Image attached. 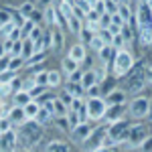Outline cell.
Masks as SVG:
<instances>
[{
  "label": "cell",
  "instance_id": "1",
  "mask_svg": "<svg viewBox=\"0 0 152 152\" xmlns=\"http://www.w3.org/2000/svg\"><path fill=\"white\" fill-rule=\"evenodd\" d=\"M45 138V130L41 124H37L35 120H26L23 126H18L16 130V140L23 148H28L33 150L35 146H39Z\"/></svg>",
  "mask_w": 152,
  "mask_h": 152
},
{
  "label": "cell",
  "instance_id": "2",
  "mask_svg": "<svg viewBox=\"0 0 152 152\" xmlns=\"http://www.w3.org/2000/svg\"><path fill=\"white\" fill-rule=\"evenodd\" d=\"M146 85V69L142 65H134L132 69L124 75V91L126 94H140Z\"/></svg>",
  "mask_w": 152,
  "mask_h": 152
},
{
  "label": "cell",
  "instance_id": "3",
  "mask_svg": "<svg viewBox=\"0 0 152 152\" xmlns=\"http://www.w3.org/2000/svg\"><path fill=\"white\" fill-rule=\"evenodd\" d=\"M134 65H136L134 55L130 53L128 49H120V51H116V55L112 59V65H110L112 67V75L114 77H124Z\"/></svg>",
  "mask_w": 152,
  "mask_h": 152
},
{
  "label": "cell",
  "instance_id": "4",
  "mask_svg": "<svg viewBox=\"0 0 152 152\" xmlns=\"http://www.w3.org/2000/svg\"><path fill=\"white\" fill-rule=\"evenodd\" d=\"M150 134H152V132H150V128H148L146 124H134V126H130V128H128V132H126V136H124L122 144L128 146V148H140L142 142L146 140Z\"/></svg>",
  "mask_w": 152,
  "mask_h": 152
},
{
  "label": "cell",
  "instance_id": "5",
  "mask_svg": "<svg viewBox=\"0 0 152 152\" xmlns=\"http://www.w3.org/2000/svg\"><path fill=\"white\" fill-rule=\"evenodd\" d=\"M152 110V102L148 95H136L132 102L128 104V116L132 120H146Z\"/></svg>",
  "mask_w": 152,
  "mask_h": 152
},
{
  "label": "cell",
  "instance_id": "6",
  "mask_svg": "<svg viewBox=\"0 0 152 152\" xmlns=\"http://www.w3.org/2000/svg\"><path fill=\"white\" fill-rule=\"evenodd\" d=\"M105 110H107V104H105L104 97H99V95L87 97V102H85V114H87V120H94V122L104 120Z\"/></svg>",
  "mask_w": 152,
  "mask_h": 152
},
{
  "label": "cell",
  "instance_id": "7",
  "mask_svg": "<svg viewBox=\"0 0 152 152\" xmlns=\"http://www.w3.org/2000/svg\"><path fill=\"white\" fill-rule=\"evenodd\" d=\"M104 140H105V128H94L91 134L87 136V140L83 142V148L87 152H91L99 146H104Z\"/></svg>",
  "mask_w": 152,
  "mask_h": 152
},
{
  "label": "cell",
  "instance_id": "8",
  "mask_svg": "<svg viewBox=\"0 0 152 152\" xmlns=\"http://www.w3.org/2000/svg\"><path fill=\"white\" fill-rule=\"evenodd\" d=\"M136 24H138V28L152 26V8L148 6V2H144V0L138 4V10H136Z\"/></svg>",
  "mask_w": 152,
  "mask_h": 152
},
{
  "label": "cell",
  "instance_id": "9",
  "mask_svg": "<svg viewBox=\"0 0 152 152\" xmlns=\"http://www.w3.org/2000/svg\"><path fill=\"white\" fill-rule=\"evenodd\" d=\"M16 130H6L0 132V152H14L16 150Z\"/></svg>",
  "mask_w": 152,
  "mask_h": 152
},
{
  "label": "cell",
  "instance_id": "10",
  "mask_svg": "<svg viewBox=\"0 0 152 152\" xmlns=\"http://www.w3.org/2000/svg\"><path fill=\"white\" fill-rule=\"evenodd\" d=\"M91 126L87 124V122H81V124H77L75 128H71V140L75 142V144H83V142L87 140V136L91 134Z\"/></svg>",
  "mask_w": 152,
  "mask_h": 152
},
{
  "label": "cell",
  "instance_id": "11",
  "mask_svg": "<svg viewBox=\"0 0 152 152\" xmlns=\"http://www.w3.org/2000/svg\"><path fill=\"white\" fill-rule=\"evenodd\" d=\"M126 114H128V105H126V104L107 105L104 120H107V124H112V122H118V120H124V118H126Z\"/></svg>",
  "mask_w": 152,
  "mask_h": 152
},
{
  "label": "cell",
  "instance_id": "12",
  "mask_svg": "<svg viewBox=\"0 0 152 152\" xmlns=\"http://www.w3.org/2000/svg\"><path fill=\"white\" fill-rule=\"evenodd\" d=\"M126 97H128V94L124 89H110L104 99L107 105H120V104H126Z\"/></svg>",
  "mask_w": 152,
  "mask_h": 152
},
{
  "label": "cell",
  "instance_id": "13",
  "mask_svg": "<svg viewBox=\"0 0 152 152\" xmlns=\"http://www.w3.org/2000/svg\"><path fill=\"white\" fill-rule=\"evenodd\" d=\"M8 120L12 122V126H23L28 118L24 116V110L20 107V105H14V107L8 110Z\"/></svg>",
  "mask_w": 152,
  "mask_h": 152
},
{
  "label": "cell",
  "instance_id": "14",
  "mask_svg": "<svg viewBox=\"0 0 152 152\" xmlns=\"http://www.w3.org/2000/svg\"><path fill=\"white\" fill-rule=\"evenodd\" d=\"M97 55H99L102 65L107 69V67L112 65V59H114V55H116V49L112 47V45H104V49H99V51H97Z\"/></svg>",
  "mask_w": 152,
  "mask_h": 152
},
{
  "label": "cell",
  "instance_id": "15",
  "mask_svg": "<svg viewBox=\"0 0 152 152\" xmlns=\"http://www.w3.org/2000/svg\"><path fill=\"white\" fill-rule=\"evenodd\" d=\"M67 57H71L73 61H77V63H83V61L87 59L85 45H83V43H77V45H73V47L69 49V55H67Z\"/></svg>",
  "mask_w": 152,
  "mask_h": 152
},
{
  "label": "cell",
  "instance_id": "16",
  "mask_svg": "<svg viewBox=\"0 0 152 152\" xmlns=\"http://www.w3.org/2000/svg\"><path fill=\"white\" fill-rule=\"evenodd\" d=\"M97 83V75H95V69H87L81 73V79H79V85L83 87V91L85 89H89L91 85Z\"/></svg>",
  "mask_w": 152,
  "mask_h": 152
},
{
  "label": "cell",
  "instance_id": "17",
  "mask_svg": "<svg viewBox=\"0 0 152 152\" xmlns=\"http://www.w3.org/2000/svg\"><path fill=\"white\" fill-rule=\"evenodd\" d=\"M81 20H83V18H81V16H77L75 12H73V14H69V16L65 18V23H67V28H69L71 33H75V35H79V33L83 31Z\"/></svg>",
  "mask_w": 152,
  "mask_h": 152
},
{
  "label": "cell",
  "instance_id": "18",
  "mask_svg": "<svg viewBox=\"0 0 152 152\" xmlns=\"http://www.w3.org/2000/svg\"><path fill=\"white\" fill-rule=\"evenodd\" d=\"M53 118H55V114H53L49 107L41 105V110H39V114H37V118H35V122H37V124H41V126H47V124L53 122Z\"/></svg>",
  "mask_w": 152,
  "mask_h": 152
},
{
  "label": "cell",
  "instance_id": "19",
  "mask_svg": "<svg viewBox=\"0 0 152 152\" xmlns=\"http://www.w3.org/2000/svg\"><path fill=\"white\" fill-rule=\"evenodd\" d=\"M43 152H71V146L63 140H51Z\"/></svg>",
  "mask_w": 152,
  "mask_h": 152
},
{
  "label": "cell",
  "instance_id": "20",
  "mask_svg": "<svg viewBox=\"0 0 152 152\" xmlns=\"http://www.w3.org/2000/svg\"><path fill=\"white\" fill-rule=\"evenodd\" d=\"M79 69V63L77 61H73L71 57H65L63 61H61V73H65L67 77H69L73 71H77Z\"/></svg>",
  "mask_w": 152,
  "mask_h": 152
},
{
  "label": "cell",
  "instance_id": "21",
  "mask_svg": "<svg viewBox=\"0 0 152 152\" xmlns=\"http://www.w3.org/2000/svg\"><path fill=\"white\" fill-rule=\"evenodd\" d=\"M23 110H24V116L28 118V120H35L37 114H39V110H41V104H39L37 99H31V102L24 105Z\"/></svg>",
  "mask_w": 152,
  "mask_h": 152
},
{
  "label": "cell",
  "instance_id": "22",
  "mask_svg": "<svg viewBox=\"0 0 152 152\" xmlns=\"http://www.w3.org/2000/svg\"><path fill=\"white\" fill-rule=\"evenodd\" d=\"M31 99H33L31 94H28V91H24V89L16 91V94H12V102H14V105H20V107H24Z\"/></svg>",
  "mask_w": 152,
  "mask_h": 152
},
{
  "label": "cell",
  "instance_id": "23",
  "mask_svg": "<svg viewBox=\"0 0 152 152\" xmlns=\"http://www.w3.org/2000/svg\"><path fill=\"white\" fill-rule=\"evenodd\" d=\"M118 14L122 16V20H124L126 24H130L132 20H134V14H132V8H130L128 4H120V6H118Z\"/></svg>",
  "mask_w": 152,
  "mask_h": 152
},
{
  "label": "cell",
  "instance_id": "24",
  "mask_svg": "<svg viewBox=\"0 0 152 152\" xmlns=\"http://www.w3.org/2000/svg\"><path fill=\"white\" fill-rule=\"evenodd\" d=\"M61 81H63V73L61 71H49V75H47L49 87H59Z\"/></svg>",
  "mask_w": 152,
  "mask_h": 152
},
{
  "label": "cell",
  "instance_id": "25",
  "mask_svg": "<svg viewBox=\"0 0 152 152\" xmlns=\"http://www.w3.org/2000/svg\"><path fill=\"white\" fill-rule=\"evenodd\" d=\"M65 91H69L73 97H83V87L79 85V83H75V81H67V85H65Z\"/></svg>",
  "mask_w": 152,
  "mask_h": 152
},
{
  "label": "cell",
  "instance_id": "26",
  "mask_svg": "<svg viewBox=\"0 0 152 152\" xmlns=\"http://www.w3.org/2000/svg\"><path fill=\"white\" fill-rule=\"evenodd\" d=\"M61 47H63V33L61 31H51V49L59 51Z\"/></svg>",
  "mask_w": 152,
  "mask_h": 152
},
{
  "label": "cell",
  "instance_id": "27",
  "mask_svg": "<svg viewBox=\"0 0 152 152\" xmlns=\"http://www.w3.org/2000/svg\"><path fill=\"white\" fill-rule=\"evenodd\" d=\"M67 122H69V128H75L77 124H81L83 120H81V116H79V112H75V110H67Z\"/></svg>",
  "mask_w": 152,
  "mask_h": 152
},
{
  "label": "cell",
  "instance_id": "28",
  "mask_svg": "<svg viewBox=\"0 0 152 152\" xmlns=\"http://www.w3.org/2000/svg\"><path fill=\"white\" fill-rule=\"evenodd\" d=\"M33 10H35V2H33V0H24L23 4L18 6V12H20L23 16H26V18L33 14Z\"/></svg>",
  "mask_w": 152,
  "mask_h": 152
},
{
  "label": "cell",
  "instance_id": "29",
  "mask_svg": "<svg viewBox=\"0 0 152 152\" xmlns=\"http://www.w3.org/2000/svg\"><path fill=\"white\" fill-rule=\"evenodd\" d=\"M53 114L55 116H65L67 114V105L63 104L59 97H53Z\"/></svg>",
  "mask_w": 152,
  "mask_h": 152
},
{
  "label": "cell",
  "instance_id": "30",
  "mask_svg": "<svg viewBox=\"0 0 152 152\" xmlns=\"http://www.w3.org/2000/svg\"><path fill=\"white\" fill-rule=\"evenodd\" d=\"M55 14H57V8L51 4V6H47L45 8V12H43V18H45V23L51 26V24H55Z\"/></svg>",
  "mask_w": 152,
  "mask_h": 152
},
{
  "label": "cell",
  "instance_id": "31",
  "mask_svg": "<svg viewBox=\"0 0 152 152\" xmlns=\"http://www.w3.org/2000/svg\"><path fill=\"white\" fill-rule=\"evenodd\" d=\"M47 57V53H35V55H31V57L24 61V65L26 67H31V65H39V63H43Z\"/></svg>",
  "mask_w": 152,
  "mask_h": 152
},
{
  "label": "cell",
  "instance_id": "32",
  "mask_svg": "<svg viewBox=\"0 0 152 152\" xmlns=\"http://www.w3.org/2000/svg\"><path fill=\"white\" fill-rule=\"evenodd\" d=\"M33 55V41H28V39H23V51H20V57L26 61V59Z\"/></svg>",
  "mask_w": 152,
  "mask_h": 152
},
{
  "label": "cell",
  "instance_id": "33",
  "mask_svg": "<svg viewBox=\"0 0 152 152\" xmlns=\"http://www.w3.org/2000/svg\"><path fill=\"white\" fill-rule=\"evenodd\" d=\"M53 122H55V126H57L59 130H63V132H65V130H71L69 128V122H67V116H55V118H53Z\"/></svg>",
  "mask_w": 152,
  "mask_h": 152
},
{
  "label": "cell",
  "instance_id": "34",
  "mask_svg": "<svg viewBox=\"0 0 152 152\" xmlns=\"http://www.w3.org/2000/svg\"><path fill=\"white\" fill-rule=\"evenodd\" d=\"M20 67H24V59L20 57V55H16V57H10L8 69H10V71H16V69H20Z\"/></svg>",
  "mask_w": 152,
  "mask_h": 152
},
{
  "label": "cell",
  "instance_id": "35",
  "mask_svg": "<svg viewBox=\"0 0 152 152\" xmlns=\"http://www.w3.org/2000/svg\"><path fill=\"white\" fill-rule=\"evenodd\" d=\"M102 2H104V10L107 12V14H114V12H118L120 2H116V0H102Z\"/></svg>",
  "mask_w": 152,
  "mask_h": 152
},
{
  "label": "cell",
  "instance_id": "36",
  "mask_svg": "<svg viewBox=\"0 0 152 152\" xmlns=\"http://www.w3.org/2000/svg\"><path fill=\"white\" fill-rule=\"evenodd\" d=\"M112 47L116 49V51H120V49H126V43H124V37H122V33H118V35L112 37Z\"/></svg>",
  "mask_w": 152,
  "mask_h": 152
},
{
  "label": "cell",
  "instance_id": "37",
  "mask_svg": "<svg viewBox=\"0 0 152 152\" xmlns=\"http://www.w3.org/2000/svg\"><path fill=\"white\" fill-rule=\"evenodd\" d=\"M87 45H89V49H94V51H99V49H104L105 43L102 41V37H99V35H94V37H91V41H89Z\"/></svg>",
  "mask_w": 152,
  "mask_h": 152
},
{
  "label": "cell",
  "instance_id": "38",
  "mask_svg": "<svg viewBox=\"0 0 152 152\" xmlns=\"http://www.w3.org/2000/svg\"><path fill=\"white\" fill-rule=\"evenodd\" d=\"M12 79H16V71L6 69V71H2V73H0V83H10Z\"/></svg>",
  "mask_w": 152,
  "mask_h": 152
},
{
  "label": "cell",
  "instance_id": "39",
  "mask_svg": "<svg viewBox=\"0 0 152 152\" xmlns=\"http://www.w3.org/2000/svg\"><path fill=\"white\" fill-rule=\"evenodd\" d=\"M47 75H49V71H39V73H35V83L37 85H45V87H49Z\"/></svg>",
  "mask_w": 152,
  "mask_h": 152
},
{
  "label": "cell",
  "instance_id": "40",
  "mask_svg": "<svg viewBox=\"0 0 152 152\" xmlns=\"http://www.w3.org/2000/svg\"><path fill=\"white\" fill-rule=\"evenodd\" d=\"M45 89H47L45 85H35L33 89H28V94H31V97H33V99H39L41 95L45 94Z\"/></svg>",
  "mask_w": 152,
  "mask_h": 152
},
{
  "label": "cell",
  "instance_id": "41",
  "mask_svg": "<svg viewBox=\"0 0 152 152\" xmlns=\"http://www.w3.org/2000/svg\"><path fill=\"white\" fill-rule=\"evenodd\" d=\"M8 23H12V12L0 8V26H2V24H8Z\"/></svg>",
  "mask_w": 152,
  "mask_h": 152
},
{
  "label": "cell",
  "instance_id": "42",
  "mask_svg": "<svg viewBox=\"0 0 152 152\" xmlns=\"http://www.w3.org/2000/svg\"><path fill=\"white\" fill-rule=\"evenodd\" d=\"M41 37H43V31H41V26H39V24H37L35 28H33V31H31V33H28V37H26V39H28V41H33V43H35V41H39V39H41Z\"/></svg>",
  "mask_w": 152,
  "mask_h": 152
},
{
  "label": "cell",
  "instance_id": "43",
  "mask_svg": "<svg viewBox=\"0 0 152 152\" xmlns=\"http://www.w3.org/2000/svg\"><path fill=\"white\" fill-rule=\"evenodd\" d=\"M12 23H14V26H18V28H20V26H23V24L26 23V16H23L20 12L16 10L14 14H12Z\"/></svg>",
  "mask_w": 152,
  "mask_h": 152
},
{
  "label": "cell",
  "instance_id": "44",
  "mask_svg": "<svg viewBox=\"0 0 152 152\" xmlns=\"http://www.w3.org/2000/svg\"><path fill=\"white\" fill-rule=\"evenodd\" d=\"M97 35L102 37V41H104L105 45H112V33H110V31H107V28H99V33H97Z\"/></svg>",
  "mask_w": 152,
  "mask_h": 152
},
{
  "label": "cell",
  "instance_id": "45",
  "mask_svg": "<svg viewBox=\"0 0 152 152\" xmlns=\"http://www.w3.org/2000/svg\"><path fill=\"white\" fill-rule=\"evenodd\" d=\"M59 99H61L63 104L67 105V110H69V107H71V104H73V95H71L69 91H63V94L59 95Z\"/></svg>",
  "mask_w": 152,
  "mask_h": 152
},
{
  "label": "cell",
  "instance_id": "46",
  "mask_svg": "<svg viewBox=\"0 0 152 152\" xmlns=\"http://www.w3.org/2000/svg\"><path fill=\"white\" fill-rule=\"evenodd\" d=\"M37 83H35V75H31V77H26V79H23V89L24 91H28V89H33Z\"/></svg>",
  "mask_w": 152,
  "mask_h": 152
},
{
  "label": "cell",
  "instance_id": "47",
  "mask_svg": "<svg viewBox=\"0 0 152 152\" xmlns=\"http://www.w3.org/2000/svg\"><path fill=\"white\" fill-rule=\"evenodd\" d=\"M10 57H12V55H8V53L0 57V73H2V71H6V69H8V63H10Z\"/></svg>",
  "mask_w": 152,
  "mask_h": 152
},
{
  "label": "cell",
  "instance_id": "48",
  "mask_svg": "<svg viewBox=\"0 0 152 152\" xmlns=\"http://www.w3.org/2000/svg\"><path fill=\"white\" fill-rule=\"evenodd\" d=\"M6 130H12V122L6 118H0V132H6Z\"/></svg>",
  "mask_w": 152,
  "mask_h": 152
},
{
  "label": "cell",
  "instance_id": "49",
  "mask_svg": "<svg viewBox=\"0 0 152 152\" xmlns=\"http://www.w3.org/2000/svg\"><path fill=\"white\" fill-rule=\"evenodd\" d=\"M20 51H23V41H14V43H12L10 55H12V57H16V55H20Z\"/></svg>",
  "mask_w": 152,
  "mask_h": 152
},
{
  "label": "cell",
  "instance_id": "50",
  "mask_svg": "<svg viewBox=\"0 0 152 152\" xmlns=\"http://www.w3.org/2000/svg\"><path fill=\"white\" fill-rule=\"evenodd\" d=\"M140 152H152V134L146 138V140L142 142V146H140Z\"/></svg>",
  "mask_w": 152,
  "mask_h": 152
},
{
  "label": "cell",
  "instance_id": "51",
  "mask_svg": "<svg viewBox=\"0 0 152 152\" xmlns=\"http://www.w3.org/2000/svg\"><path fill=\"white\" fill-rule=\"evenodd\" d=\"M99 89H102V83H95V85H91V87L85 89V91H87L89 97H95V95H99Z\"/></svg>",
  "mask_w": 152,
  "mask_h": 152
},
{
  "label": "cell",
  "instance_id": "52",
  "mask_svg": "<svg viewBox=\"0 0 152 152\" xmlns=\"http://www.w3.org/2000/svg\"><path fill=\"white\" fill-rule=\"evenodd\" d=\"M85 28H87L89 33H94V35H97L102 26H99V23H89V20H87V23H85Z\"/></svg>",
  "mask_w": 152,
  "mask_h": 152
},
{
  "label": "cell",
  "instance_id": "53",
  "mask_svg": "<svg viewBox=\"0 0 152 152\" xmlns=\"http://www.w3.org/2000/svg\"><path fill=\"white\" fill-rule=\"evenodd\" d=\"M79 37H81V43H83V41H85V43H89V41H91V37H94V33H89L87 28H83L81 33H79Z\"/></svg>",
  "mask_w": 152,
  "mask_h": 152
},
{
  "label": "cell",
  "instance_id": "54",
  "mask_svg": "<svg viewBox=\"0 0 152 152\" xmlns=\"http://www.w3.org/2000/svg\"><path fill=\"white\" fill-rule=\"evenodd\" d=\"M91 152H118V146H99Z\"/></svg>",
  "mask_w": 152,
  "mask_h": 152
},
{
  "label": "cell",
  "instance_id": "55",
  "mask_svg": "<svg viewBox=\"0 0 152 152\" xmlns=\"http://www.w3.org/2000/svg\"><path fill=\"white\" fill-rule=\"evenodd\" d=\"M146 81H148V83H152V65L148 67V69H146Z\"/></svg>",
  "mask_w": 152,
  "mask_h": 152
},
{
  "label": "cell",
  "instance_id": "56",
  "mask_svg": "<svg viewBox=\"0 0 152 152\" xmlns=\"http://www.w3.org/2000/svg\"><path fill=\"white\" fill-rule=\"evenodd\" d=\"M39 4H41L43 8H47V6H51V4H53V0H39Z\"/></svg>",
  "mask_w": 152,
  "mask_h": 152
},
{
  "label": "cell",
  "instance_id": "57",
  "mask_svg": "<svg viewBox=\"0 0 152 152\" xmlns=\"http://www.w3.org/2000/svg\"><path fill=\"white\" fill-rule=\"evenodd\" d=\"M97 2H99V0H87V4H89V6H91V8H94L95 4H97Z\"/></svg>",
  "mask_w": 152,
  "mask_h": 152
},
{
  "label": "cell",
  "instance_id": "58",
  "mask_svg": "<svg viewBox=\"0 0 152 152\" xmlns=\"http://www.w3.org/2000/svg\"><path fill=\"white\" fill-rule=\"evenodd\" d=\"M14 152H31V150H28V148H23V146H20V148H16Z\"/></svg>",
  "mask_w": 152,
  "mask_h": 152
},
{
  "label": "cell",
  "instance_id": "59",
  "mask_svg": "<svg viewBox=\"0 0 152 152\" xmlns=\"http://www.w3.org/2000/svg\"><path fill=\"white\" fill-rule=\"evenodd\" d=\"M148 120H150V124H152V110H150V114H148Z\"/></svg>",
  "mask_w": 152,
  "mask_h": 152
},
{
  "label": "cell",
  "instance_id": "60",
  "mask_svg": "<svg viewBox=\"0 0 152 152\" xmlns=\"http://www.w3.org/2000/svg\"><path fill=\"white\" fill-rule=\"evenodd\" d=\"M144 2H148V6H150V8H152V0H144Z\"/></svg>",
  "mask_w": 152,
  "mask_h": 152
},
{
  "label": "cell",
  "instance_id": "61",
  "mask_svg": "<svg viewBox=\"0 0 152 152\" xmlns=\"http://www.w3.org/2000/svg\"><path fill=\"white\" fill-rule=\"evenodd\" d=\"M2 104H4V97H2V95H0V105H2Z\"/></svg>",
  "mask_w": 152,
  "mask_h": 152
}]
</instances>
